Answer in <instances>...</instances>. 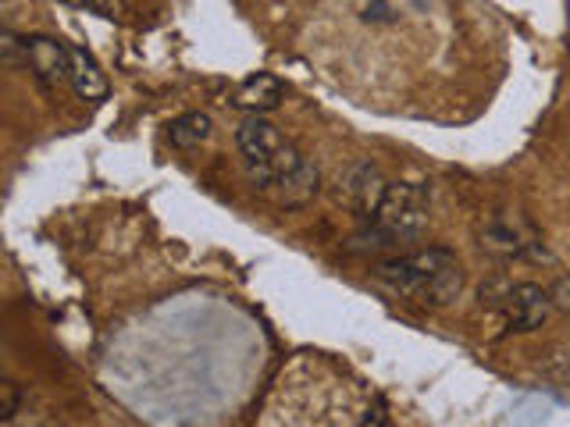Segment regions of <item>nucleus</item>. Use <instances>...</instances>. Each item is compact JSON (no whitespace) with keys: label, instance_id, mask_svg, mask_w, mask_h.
Wrapping results in <instances>:
<instances>
[{"label":"nucleus","instance_id":"obj_10","mask_svg":"<svg viewBox=\"0 0 570 427\" xmlns=\"http://www.w3.org/2000/svg\"><path fill=\"white\" fill-rule=\"evenodd\" d=\"M214 136V121L204 111H189V115H178L168 125V142L175 150H196Z\"/></svg>","mask_w":570,"mask_h":427},{"label":"nucleus","instance_id":"obj_4","mask_svg":"<svg viewBox=\"0 0 570 427\" xmlns=\"http://www.w3.org/2000/svg\"><path fill=\"white\" fill-rule=\"evenodd\" d=\"M22 47V61L43 86H65L71 82V47L61 40H50V36H26L18 40Z\"/></svg>","mask_w":570,"mask_h":427},{"label":"nucleus","instance_id":"obj_5","mask_svg":"<svg viewBox=\"0 0 570 427\" xmlns=\"http://www.w3.org/2000/svg\"><path fill=\"white\" fill-rule=\"evenodd\" d=\"M503 310H507V320L513 331H534L546 325V317L552 310V296L542 289V285L521 281V285H510Z\"/></svg>","mask_w":570,"mask_h":427},{"label":"nucleus","instance_id":"obj_11","mask_svg":"<svg viewBox=\"0 0 570 427\" xmlns=\"http://www.w3.org/2000/svg\"><path fill=\"white\" fill-rule=\"evenodd\" d=\"M61 4H76V8H89L104 18H115L121 14V0H61Z\"/></svg>","mask_w":570,"mask_h":427},{"label":"nucleus","instance_id":"obj_8","mask_svg":"<svg viewBox=\"0 0 570 427\" xmlns=\"http://www.w3.org/2000/svg\"><path fill=\"white\" fill-rule=\"evenodd\" d=\"M285 97V86L278 76L272 71H257V76H249L239 89H236V107L243 111H254V115H264V111H275Z\"/></svg>","mask_w":570,"mask_h":427},{"label":"nucleus","instance_id":"obj_13","mask_svg":"<svg viewBox=\"0 0 570 427\" xmlns=\"http://www.w3.org/2000/svg\"><path fill=\"white\" fill-rule=\"evenodd\" d=\"M14 385H4V406H0V417L4 420H11V414H14Z\"/></svg>","mask_w":570,"mask_h":427},{"label":"nucleus","instance_id":"obj_12","mask_svg":"<svg viewBox=\"0 0 570 427\" xmlns=\"http://www.w3.org/2000/svg\"><path fill=\"white\" fill-rule=\"evenodd\" d=\"M549 296H552V307H560V310L570 314V278H560V281L549 289Z\"/></svg>","mask_w":570,"mask_h":427},{"label":"nucleus","instance_id":"obj_7","mask_svg":"<svg viewBox=\"0 0 570 427\" xmlns=\"http://www.w3.org/2000/svg\"><path fill=\"white\" fill-rule=\"evenodd\" d=\"M71 86L76 93L89 103H100L111 93V82H107V71L97 64V58L82 47H71Z\"/></svg>","mask_w":570,"mask_h":427},{"label":"nucleus","instance_id":"obj_1","mask_svg":"<svg viewBox=\"0 0 570 427\" xmlns=\"http://www.w3.org/2000/svg\"><path fill=\"white\" fill-rule=\"evenodd\" d=\"M236 147L243 153V168L261 192H267L278 207H303L317 196L321 175L311 160L285 142V136L261 115H249L236 129Z\"/></svg>","mask_w":570,"mask_h":427},{"label":"nucleus","instance_id":"obj_9","mask_svg":"<svg viewBox=\"0 0 570 427\" xmlns=\"http://www.w3.org/2000/svg\"><path fill=\"white\" fill-rule=\"evenodd\" d=\"M481 246H485L489 254L521 257V254H528V249L539 246V242L528 239L513 221H489L485 228H481Z\"/></svg>","mask_w":570,"mask_h":427},{"label":"nucleus","instance_id":"obj_2","mask_svg":"<svg viewBox=\"0 0 570 427\" xmlns=\"http://www.w3.org/2000/svg\"><path fill=\"white\" fill-rule=\"evenodd\" d=\"M374 278L396 296H406L424 307H450L463 292V267L450 249H414L374 264Z\"/></svg>","mask_w":570,"mask_h":427},{"label":"nucleus","instance_id":"obj_6","mask_svg":"<svg viewBox=\"0 0 570 427\" xmlns=\"http://www.w3.org/2000/svg\"><path fill=\"white\" fill-rule=\"evenodd\" d=\"M385 189H389L385 175H382L379 165H371V160H361V165H353L350 175H346V182H343L346 203L356 214H364V218H374V210H379Z\"/></svg>","mask_w":570,"mask_h":427},{"label":"nucleus","instance_id":"obj_3","mask_svg":"<svg viewBox=\"0 0 570 427\" xmlns=\"http://www.w3.org/2000/svg\"><path fill=\"white\" fill-rule=\"evenodd\" d=\"M428 214H432V192H428V186L389 182L371 221L389 242H403V239L421 236V231L428 228Z\"/></svg>","mask_w":570,"mask_h":427}]
</instances>
